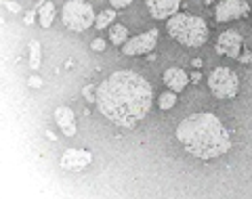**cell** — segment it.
<instances>
[{
  "mask_svg": "<svg viewBox=\"0 0 252 199\" xmlns=\"http://www.w3.org/2000/svg\"><path fill=\"white\" fill-rule=\"evenodd\" d=\"M238 59H240V63H246L248 65V63H252V53L250 51H242Z\"/></svg>",
  "mask_w": 252,
  "mask_h": 199,
  "instance_id": "7402d4cb",
  "label": "cell"
},
{
  "mask_svg": "<svg viewBox=\"0 0 252 199\" xmlns=\"http://www.w3.org/2000/svg\"><path fill=\"white\" fill-rule=\"evenodd\" d=\"M158 42V29H149V31H143L135 38H128L126 42L122 44V53L124 55H147L154 51V46Z\"/></svg>",
  "mask_w": 252,
  "mask_h": 199,
  "instance_id": "8992f818",
  "label": "cell"
},
{
  "mask_svg": "<svg viewBox=\"0 0 252 199\" xmlns=\"http://www.w3.org/2000/svg\"><path fill=\"white\" fill-rule=\"evenodd\" d=\"M28 84L32 86V88H40V86H42V80L40 78H38V76H30V80H28Z\"/></svg>",
  "mask_w": 252,
  "mask_h": 199,
  "instance_id": "44dd1931",
  "label": "cell"
},
{
  "mask_svg": "<svg viewBox=\"0 0 252 199\" xmlns=\"http://www.w3.org/2000/svg\"><path fill=\"white\" fill-rule=\"evenodd\" d=\"M242 44H244V40H242V36L238 34V31L227 29V31H223V34L219 36L217 44H215V51L219 55H223V57L238 59L240 53H242Z\"/></svg>",
  "mask_w": 252,
  "mask_h": 199,
  "instance_id": "ba28073f",
  "label": "cell"
},
{
  "mask_svg": "<svg viewBox=\"0 0 252 199\" xmlns=\"http://www.w3.org/2000/svg\"><path fill=\"white\" fill-rule=\"evenodd\" d=\"M166 31L175 42L189 46V49L202 46L208 40L206 21L189 13H177L170 19H166Z\"/></svg>",
  "mask_w": 252,
  "mask_h": 199,
  "instance_id": "3957f363",
  "label": "cell"
},
{
  "mask_svg": "<svg viewBox=\"0 0 252 199\" xmlns=\"http://www.w3.org/2000/svg\"><path fill=\"white\" fill-rule=\"evenodd\" d=\"M208 88L217 99H233L240 90V78L229 67H215L208 76Z\"/></svg>",
  "mask_w": 252,
  "mask_h": 199,
  "instance_id": "5b68a950",
  "label": "cell"
},
{
  "mask_svg": "<svg viewBox=\"0 0 252 199\" xmlns=\"http://www.w3.org/2000/svg\"><path fill=\"white\" fill-rule=\"evenodd\" d=\"M91 159H93V155L89 153V151H84V149H67L65 153L61 155V168L78 172V170L86 168V166L91 164Z\"/></svg>",
  "mask_w": 252,
  "mask_h": 199,
  "instance_id": "9c48e42d",
  "label": "cell"
},
{
  "mask_svg": "<svg viewBox=\"0 0 252 199\" xmlns=\"http://www.w3.org/2000/svg\"><path fill=\"white\" fill-rule=\"evenodd\" d=\"M4 4H6V9H9L11 13H19V11H21V6H19L17 2H13V0H6Z\"/></svg>",
  "mask_w": 252,
  "mask_h": 199,
  "instance_id": "603a6c76",
  "label": "cell"
},
{
  "mask_svg": "<svg viewBox=\"0 0 252 199\" xmlns=\"http://www.w3.org/2000/svg\"><path fill=\"white\" fill-rule=\"evenodd\" d=\"M191 65H193V67H202V59H193Z\"/></svg>",
  "mask_w": 252,
  "mask_h": 199,
  "instance_id": "484cf974",
  "label": "cell"
},
{
  "mask_svg": "<svg viewBox=\"0 0 252 199\" xmlns=\"http://www.w3.org/2000/svg\"><path fill=\"white\" fill-rule=\"evenodd\" d=\"M175 103H177V92L168 90V92H164L160 97L158 105H160V109H170V107H175Z\"/></svg>",
  "mask_w": 252,
  "mask_h": 199,
  "instance_id": "e0dca14e",
  "label": "cell"
},
{
  "mask_svg": "<svg viewBox=\"0 0 252 199\" xmlns=\"http://www.w3.org/2000/svg\"><path fill=\"white\" fill-rule=\"evenodd\" d=\"M187 82H189V78L181 67H170V69L164 71V84H166L168 90H172V92L185 90Z\"/></svg>",
  "mask_w": 252,
  "mask_h": 199,
  "instance_id": "7c38bea8",
  "label": "cell"
},
{
  "mask_svg": "<svg viewBox=\"0 0 252 199\" xmlns=\"http://www.w3.org/2000/svg\"><path fill=\"white\" fill-rule=\"evenodd\" d=\"M132 0H109V4H112V9H126V6H130Z\"/></svg>",
  "mask_w": 252,
  "mask_h": 199,
  "instance_id": "ffe728a7",
  "label": "cell"
},
{
  "mask_svg": "<svg viewBox=\"0 0 252 199\" xmlns=\"http://www.w3.org/2000/svg\"><path fill=\"white\" fill-rule=\"evenodd\" d=\"M61 19L65 23V28H69L72 31H84L91 26H94V15L93 6L84 0H67L61 9Z\"/></svg>",
  "mask_w": 252,
  "mask_h": 199,
  "instance_id": "277c9868",
  "label": "cell"
},
{
  "mask_svg": "<svg viewBox=\"0 0 252 199\" xmlns=\"http://www.w3.org/2000/svg\"><path fill=\"white\" fill-rule=\"evenodd\" d=\"M177 139L187 153L198 159H215L231 149V137L223 122L212 114H191L177 126Z\"/></svg>",
  "mask_w": 252,
  "mask_h": 199,
  "instance_id": "7a4b0ae2",
  "label": "cell"
},
{
  "mask_svg": "<svg viewBox=\"0 0 252 199\" xmlns=\"http://www.w3.org/2000/svg\"><path fill=\"white\" fill-rule=\"evenodd\" d=\"M36 2H38V6H42V4H44V0H36Z\"/></svg>",
  "mask_w": 252,
  "mask_h": 199,
  "instance_id": "4316f807",
  "label": "cell"
},
{
  "mask_svg": "<svg viewBox=\"0 0 252 199\" xmlns=\"http://www.w3.org/2000/svg\"><path fill=\"white\" fill-rule=\"evenodd\" d=\"M126 40H128V29H126V26H122V23L112 26V29H109V42L120 46V44L126 42Z\"/></svg>",
  "mask_w": 252,
  "mask_h": 199,
  "instance_id": "4fadbf2b",
  "label": "cell"
},
{
  "mask_svg": "<svg viewBox=\"0 0 252 199\" xmlns=\"http://www.w3.org/2000/svg\"><path fill=\"white\" fill-rule=\"evenodd\" d=\"M154 101L149 82L135 71H114L97 86V109L120 128H135Z\"/></svg>",
  "mask_w": 252,
  "mask_h": 199,
  "instance_id": "6da1fadb",
  "label": "cell"
},
{
  "mask_svg": "<svg viewBox=\"0 0 252 199\" xmlns=\"http://www.w3.org/2000/svg\"><path fill=\"white\" fill-rule=\"evenodd\" d=\"M114 19H116V9L103 11V13L97 15V19H94V28H97V29H105L107 26H112Z\"/></svg>",
  "mask_w": 252,
  "mask_h": 199,
  "instance_id": "2e32d148",
  "label": "cell"
},
{
  "mask_svg": "<svg viewBox=\"0 0 252 199\" xmlns=\"http://www.w3.org/2000/svg\"><path fill=\"white\" fill-rule=\"evenodd\" d=\"M40 61H42L40 42H38V40H32V42H30V67L38 69V67H40Z\"/></svg>",
  "mask_w": 252,
  "mask_h": 199,
  "instance_id": "9a60e30c",
  "label": "cell"
},
{
  "mask_svg": "<svg viewBox=\"0 0 252 199\" xmlns=\"http://www.w3.org/2000/svg\"><path fill=\"white\" fill-rule=\"evenodd\" d=\"M200 71H195V74H191V82H200Z\"/></svg>",
  "mask_w": 252,
  "mask_h": 199,
  "instance_id": "d4e9b609",
  "label": "cell"
},
{
  "mask_svg": "<svg viewBox=\"0 0 252 199\" xmlns=\"http://www.w3.org/2000/svg\"><path fill=\"white\" fill-rule=\"evenodd\" d=\"M38 19H40V26L42 28H51V23L55 19V4L53 2H44L38 11Z\"/></svg>",
  "mask_w": 252,
  "mask_h": 199,
  "instance_id": "5bb4252c",
  "label": "cell"
},
{
  "mask_svg": "<svg viewBox=\"0 0 252 199\" xmlns=\"http://www.w3.org/2000/svg\"><path fill=\"white\" fill-rule=\"evenodd\" d=\"M55 122H57V126L61 128V132L65 134V137H74L76 134V115H74V111L65 107V105H61L55 109Z\"/></svg>",
  "mask_w": 252,
  "mask_h": 199,
  "instance_id": "8fae6325",
  "label": "cell"
},
{
  "mask_svg": "<svg viewBox=\"0 0 252 199\" xmlns=\"http://www.w3.org/2000/svg\"><path fill=\"white\" fill-rule=\"evenodd\" d=\"M145 4L154 19H170L179 13L181 0H145Z\"/></svg>",
  "mask_w": 252,
  "mask_h": 199,
  "instance_id": "30bf717a",
  "label": "cell"
},
{
  "mask_svg": "<svg viewBox=\"0 0 252 199\" xmlns=\"http://www.w3.org/2000/svg\"><path fill=\"white\" fill-rule=\"evenodd\" d=\"M91 49H93V51H97V53L105 51V40H103V38H94L93 42H91Z\"/></svg>",
  "mask_w": 252,
  "mask_h": 199,
  "instance_id": "d6986e66",
  "label": "cell"
},
{
  "mask_svg": "<svg viewBox=\"0 0 252 199\" xmlns=\"http://www.w3.org/2000/svg\"><path fill=\"white\" fill-rule=\"evenodd\" d=\"M82 94H84V99L89 101V103H97V86H94V84L84 86V88H82Z\"/></svg>",
  "mask_w": 252,
  "mask_h": 199,
  "instance_id": "ac0fdd59",
  "label": "cell"
},
{
  "mask_svg": "<svg viewBox=\"0 0 252 199\" xmlns=\"http://www.w3.org/2000/svg\"><path fill=\"white\" fill-rule=\"evenodd\" d=\"M26 23H28V26H32V23H34V11H30V13L26 15Z\"/></svg>",
  "mask_w": 252,
  "mask_h": 199,
  "instance_id": "cb8c5ba5",
  "label": "cell"
},
{
  "mask_svg": "<svg viewBox=\"0 0 252 199\" xmlns=\"http://www.w3.org/2000/svg\"><path fill=\"white\" fill-rule=\"evenodd\" d=\"M248 11H250V6H248V2H244V0H223V2H219V6H217L215 17L219 23H227V21L246 17Z\"/></svg>",
  "mask_w": 252,
  "mask_h": 199,
  "instance_id": "52a82bcc",
  "label": "cell"
}]
</instances>
